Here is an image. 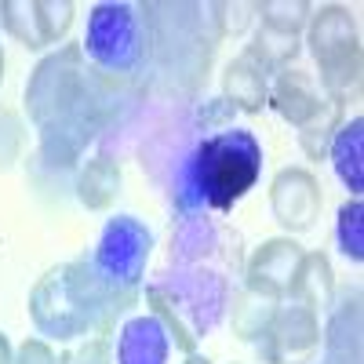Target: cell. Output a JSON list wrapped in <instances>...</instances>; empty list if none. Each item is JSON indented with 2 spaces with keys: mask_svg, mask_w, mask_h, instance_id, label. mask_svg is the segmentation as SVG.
Instances as JSON below:
<instances>
[{
  "mask_svg": "<svg viewBox=\"0 0 364 364\" xmlns=\"http://www.w3.org/2000/svg\"><path fill=\"white\" fill-rule=\"evenodd\" d=\"M262 142L248 128H223L193 146V154L168 182V200L175 215L211 211L226 215L237 200H245L262 178Z\"/></svg>",
  "mask_w": 364,
  "mask_h": 364,
  "instance_id": "obj_1",
  "label": "cell"
},
{
  "mask_svg": "<svg viewBox=\"0 0 364 364\" xmlns=\"http://www.w3.org/2000/svg\"><path fill=\"white\" fill-rule=\"evenodd\" d=\"M132 306L117 299L95 273L87 259L51 266L29 291V321L44 339L77 343L87 336H109L117 317Z\"/></svg>",
  "mask_w": 364,
  "mask_h": 364,
  "instance_id": "obj_2",
  "label": "cell"
},
{
  "mask_svg": "<svg viewBox=\"0 0 364 364\" xmlns=\"http://www.w3.org/2000/svg\"><path fill=\"white\" fill-rule=\"evenodd\" d=\"M233 299V277L211 266H175L164 262L154 277L146 281V302L164 328L171 343L182 353H197L200 339L215 331Z\"/></svg>",
  "mask_w": 364,
  "mask_h": 364,
  "instance_id": "obj_3",
  "label": "cell"
},
{
  "mask_svg": "<svg viewBox=\"0 0 364 364\" xmlns=\"http://www.w3.org/2000/svg\"><path fill=\"white\" fill-rule=\"evenodd\" d=\"M142 15L157 73L186 95L200 91L211 55L223 44L211 4H142Z\"/></svg>",
  "mask_w": 364,
  "mask_h": 364,
  "instance_id": "obj_4",
  "label": "cell"
},
{
  "mask_svg": "<svg viewBox=\"0 0 364 364\" xmlns=\"http://www.w3.org/2000/svg\"><path fill=\"white\" fill-rule=\"evenodd\" d=\"M80 48L91 58V66L113 80L142 73L149 66V33L142 4H128V0L95 4L87 15V37Z\"/></svg>",
  "mask_w": 364,
  "mask_h": 364,
  "instance_id": "obj_5",
  "label": "cell"
},
{
  "mask_svg": "<svg viewBox=\"0 0 364 364\" xmlns=\"http://www.w3.org/2000/svg\"><path fill=\"white\" fill-rule=\"evenodd\" d=\"M306 44H310V55L321 70V91L350 102V95H357L360 73H364L357 15L346 4L314 8L310 26H306Z\"/></svg>",
  "mask_w": 364,
  "mask_h": 364,
  "instance_id": "obj_6",
  "label": "cell"
},
{
  "mask_svg": "<svg viewBox=\"0 0 364 364\" xmlns=\"http://www.w3.org/2000/svg\"><path fill=\"white\" fill-rule=\"evenodd\" d=\"M91 84H95V70H87V55L80 44H63L58 51L44 55L26 80V113L33 128L41 132L73 113Z\"/></svg>",
  "mask_w": 364,
  "mask_h": 364,
  "instance_id": "obj_7",
  "label": "cell"
},
{
  "mask_svg": "<svg viewBox=\"0 0 364 364\" xmlns=\"http://www.w3.org/2000/svg\"><path fill=\"white\" fill-rule=\"evenodd\" d=\"M149 252H154V233H149V226L135 215H117L102 226L87 266L117 299H124L128 306H135L142 295V284H146Z\"/></svg>",
  "mask_w": 364,
  "mask_h": 364,
  "instance_id": "obj_8",
  "label": "cell"
},
{
  "mask_svg": "<svg viewBox=\"0 0 364 364\" xmlns=\"http://www.w3.org/2000/svg\"><path fill=\"white\" fill-rule=\"evenodd\" d=\"M168 262L175 266H211L230 277L245 273V245L233 226H226L211 211H190L178 215L171 240H168Z\"/></svg>",
  "mask_w": 364,
  "mask_h": 364,
  "instance_id": "obj_9",
  "label": "cell"
},
{
  "mask_svg": "<svg viewBox=\"0 0 364 364\" xmlns=\"http://www.w3.org/2000/svg\"><path fill=\"white\" fill-rule=\"evenodd\" d=\"M73 15H77L73 0H4L0 4V26L26 51H41L66 41Z\"/></svg>",
  "mask_w": 364,
  "mask_h": 364,
  "instance_id": "obj_10",
  "label": "cell"
},
{
  "mask_svg": "<svg viewBox=\"0 0 364 364\" xmlns=\"http://www.w3.org/2000/svg\"><path fill=\"white\" fill-rule=\"evenodd\" d=\"M321 350V317L295 302H281L277 317L259 339V357L266 364H314Z\"/></svg>",
  "mask_w": 364,
  "mask_h": 364,
  "instance_id": "obj_11",
  "label": "cell"
},
{
  "mask_svg": "<svg viewBox=\"0 0 364 364\" xmlns=\"http://www.w3.org/2000/svg\"><path fill=\"white\" fill-rule=\"evenodd\" d=\"M321 182L310 168H281L269 182V211L277 226L284 230V237L306 233L314 230V223L321 219Z\"/></svg>",
  "mask_w": 364,
  "mask_h": 364,
  "instance_id": "obj_12",
  "label": "cell"
},
{
  "mask_svg": "<svg viewBox=\"0 0 364 364\" xmlns=\"http://www.w3.org/2000/svg\"><path fill=\"white\" fill-rule=\"evenodd\" d=\"M321 364H364V299L360 288L336 291L321 328Z\"/></svg>",
  "mask_w": 364,
  "mask_h": 364,
  "instance_id": "obj_13",
  "label": "cell"
},
{
  "mask_svg": "<svg viewBox=\"0 0 364 364\" xmlns=\"http://www.w3.org/2000/svg\"><path fill=\"white\" fill-rule=\"evenodd\" d=\"M302 255H306V252H302V245L295 237H269L245 259V273H240L245 281H240V284L259 288V291H266V295L284 302Z\"/></svg>",
  "mask_w": 364,
  "mask_h": 364,
  "instance_id": "obj_14",
  "label": "cell"
},
{
  "mask_svg": "<svg viewBox=\"0 0 364 364\" xmlns=\"http://www.w3.org/2000/svg\"><path fill=\"white\" fill-rule=\"evenodd\" d=\"M269 80L273 73L245 48L223 70V102H230L240 113H262L269 102Z\"/></svg>",
  "mask_w": 364,
  "mask_h": 364,
  "instance_id": "obj_15",
  "label": "cell"
},
{
  "mask_svg": "<svg viewBox=\"0 0 364 364\" xmlns=\"http://www.w3.org/2000/svg\"><path fill=\"white\" fill-rule=\"evenodd\" d=\"M321 99H324V91L317 87V80L306 70L288 66L281 73H273V80H269V102L266 106L277 109L288 124L302 128L314 117V109L321 106Z\"/></svg>",
  "mask_w": 364,
  "mask_h": 364,
  "instance_id": "obj_16",
  "label": "cell"
},
{
  "mask_svg": "<svg viewBox=\"0 0 364 364\" xmlns=\"http://www.w3.org/2000/svg\"><path fill=\"white\" fill-rule=\"evenodd\" d=\"M171 336L154 314H139L120 328L117 364H168Z\"/></svg>",
  "mask_w": 364,
  "mask_h": 364,
  "instance_id": "obj_17",
  "label": "cell"
},
{
  "mask_svg": "<svg viewBox=\"0 0 364 364\" xmlns=\"http://www.w3.org/2000/svg\"><path fill=\"white\" fill-rule=\"evenodd\" d=\"M331 299H336V269H331V259L324 252H306L295 269V277H291L284 302L306 306L321 317V314H328Z\"/></svg>",
  "mask_w": 364,
  "mask_h": 364,
  "instance_id": "obj_18",
  "label": "cell"
},
{
  "mask_svg": "<svg viewBox=\"0 0 364 364\" xmlns=\"http://www.w3.org/2000/svg\"><path fill=\"white\" fill-rule=\"evenodd\" d=\"M281 310V299H273L259 288H248L240 284L230 299V328L233 336L240 343H259L266 336V328L273 324V317H277Z\"/></svg>",
  "mask_w": 364,
  "mask_h": 364,
  "instance_id": "obj_19",
  "label": "cell"
},
{
  "mask_svg": "<svg viewBox=\"0 0 364 364\" xmlns=\"http://www.w3.org/2000/svg\"><path fill=\"white\" fill-rule=\"evenodd\" d=\"M120 186H124V175H120V164L109 154H95L91 161L80 164L77 171V200L87 211H106L113 208V200L120 197Z\"/></svg>",
  "mask_w": 364,
  "mask_h": 364,
  "instance_id": "obj_20",
  "label": "cell"
},
{
  "mask_svg": "<svg viewBox=\"0 0 364 364\" xmlns=\"http://www.w3.org/2000/svg\"><path fill=\"white\" fill-rule=\"evenodd\" d=\"M331 164H336L339 182L350 190V197L364 193V120L353 117L350 124H343L336 132V142L328 149Z\"/></svg>",
  "mask_w": 364,
  "mask_h": 364,
  "instance_id": "obj_21",
  "label": "cell"
},
{
  "mask_svg": "<svg viewBox=\"0 0 364 364\" xmlns=\"http://www.w3.org/2000/svg\"><path fill=\"white\" fill-rule=\"evenodd\" d=\"M346 124V99L339 95H324L314 117L299 128V146L310 161H328V149L336 142V132Z\"/></svg>",
  "mask_w": 364,
  "mask_h": 364,
  "instance_id": "obj_22",
  "label": "cell"
},
{
  "mask_svg": "<svg viewBox=\"0 0 364 364\" xmlns=\"http://www.w3.org/2000/svg\"><path fill=\"white\" fill-rule=\"evenodd\" d=\"M248 51L259 58V63H262L269 73H281V70H288L295 58H299L302 41H299L295 33H281V29L259 26L255 37H252V44H248Z\"/></svg>",
  "mask_w": 364,
  "mask_h": 364,
  "instance_id": "obj_23",
  "label": "cell"
},
{
  "mask_svg": "<svg viewBox=\"0 0 364 364\" xmlns=\"http://www.w3.org/2000/svg\"><path fill=\"white\" fill-rule=\"evenodd\" d=\"M255 15H262V26L299 37L302 29L310 26L314 4H310V0H259V11Z\"/></svg>",
  "mask_w": 364,
  "mask_h": 364,
  "instance_id": "obj_24",
  "label": "cell"
},
{
  "mask_svg": "<svg viewBox=\"0 0 364 364\" xmlns=\"http://www.w3.org/2000/svg\"><path fill=\"white\" fill-rule=\"evenodd\" d=\"M336 240H339V252L350 262H364V204L360 197L343 200L339 208V219H336Z\"/></svg>",
  "mask_w": 364,
  "mask_h": 364,
  "instance_id": "obj_25",
  "label": "cell"
},
{
  "mask_svg": "<svg viewBox=\"0 0 364 364\" xmlns=\"http://www.w3.org/2000/svg\"><path fill=\"white\" fill-rule=\"evenodd\" d=\"M211 11H215V26H219V37H240L245 29L252 26L255 11H259V0H215L211 4Z\"/></svg>",
  "mask_w": 364,
  "mask_h": 364,
  "instance_id": "obj_26",
  "label": "cell"
},
{
  "mask_svg": "<svg viewBox=\"0 0 364 364\" xmlns=\"http://www.w3.org/2000/svg\"><path fill=\"white\" fill-rule=\"evenodd\" d=\"M22 146H26L22 117L8 106H0V171H8L22 157Z\"/></svg>",
  "mask_w": 364,
  "mask_h": 364,
  "instance_id": "obj_27",
  "label": "cell"
},
{
  "mask_svg": "<svg viewBox=\"0 0 364 364\" xmlns=\"http://www.w3.org/2000/svg\"><path fill=\"white\" fill-rule=\"evenodd\" d=\"M58 364H113V343L109 336H91L77 346L58 353Z\"/></svg>",
  "mask_w": 364,
  "mask_h": 364,
  "instance_id": "obj_28",
  "label": "cell"
},
{
  "mask_svg": "<svg viewBox=\"0 0 364 364\" xmlns=\"http://www.w3.org/2000/svg\"><path fill=\"white\" fill-rule=\"evenodd\" d=\"M15 364H58V357L48 346V339H26L15 350Z\"/></svg>",
  "mask_w": 364,
  "mask_h": 364,
  "instance_id": "obj_29",
  "label": "cell"
},
{
  "mask_svg": "<svg viewBox=\"0 0 364 364\" xmlns=\"http://www.w3.org/2000/svg\"><path fill=\"white\" fill-rule=\"evenodd\" d=\"M0 364H15V350H11V339L0 331Z\"/></svg>",
  "mask_w": 364,
  "mask_h": 364,
  "instance_id": "obj_30",
  "label": "cell"
},
{
  "mask_svg": "<svg viewBox=\"0 0 364 364\" xmlns=\"http://www.w3.org/2000/svg\"><path fill=\"white\" fill-rule=\"evenodd\" d=\"M186 364H211V360H208L204 353H190V357H186Z\"/></svg>",
  "mask_w": 364,
  "mask_h": 364,
  "instance_id": "obj_31",
  "label": "cell"
},
{
  "mask_svg": "<svg viewBox=\"0 0 364 364\" xmlns=\"http://www.w3.org/2000/svg\"><path fill=\"white\" fill-rule=\"evenodd\" d=\"M0 84H4V48H0Z\"/></svg>",
  "mask_w": 364,
  "mask_h": 364,
  "instance_id": "obj_32",
  "label": "cell"
},
{
  "mask_svg": "<svg viewBox=\"0 0 364 364\" xmlns=\"http://www.w3.org/2000/svg\"><path fill=\"white\" fill-rule=\"evenodd\" d=\"M233 364H237V360H233Z\"/></svg>",
  "mask_w": 364,
  "mask_h": 364,
  "instance_id": "obj_33",
  "label": "cell"
}]
</instances>
